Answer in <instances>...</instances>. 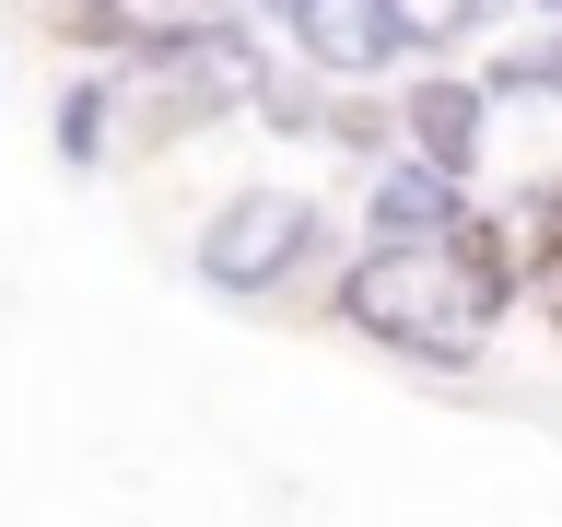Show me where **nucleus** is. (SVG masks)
I'll list each match as a JSON object with an SVG mask.
<instances>
[{"label": "nucleus", "mask_w": 562, "mask_h": 527, "mask_svg": "<svg viewBox=\"0 0 562 527\" xmlns=\"http://www.w3.org/2000/svg\"><path fill=\"white\" fill-rule=\"evenodd\" d=\"M340 316L363 340L411 351V363H469L481 328L504 316V235L457 211L446 235H411V246H363L340 270Z\"/></svg>", "instance_id": "1"}, {"label": "nucleus", "mask_w": 562, "mask_h": 527, "mask_svg": "<svg viewBox=\"0 0 562 527\" xmlns=\"http://www.w3.org/2000/svg\"><path fill=\"white\" fill-rule=\"evenodd\" d=\"M305 246H316V211L293 200V188H246V200L211 211L200 281H211V293H281V281L305 270Z\"/></svg>", "instance_id": "2"}, {"label": "nucleus", "mask_w": 562, "mask_h": 527, "mask_svg": "<svg viewBox=\"0 0 562 527\" xmlns=\"http://www.w3.org/2000/svg\"><path fill=\"white\" fill-rule=\"evenodd\" d=\"M281 24H293L305 70H328V82H363V70L398 59V24H386V0H281Z\"/></svg>", "instance_id": "3"}, {"label": "nucleus", "mask_w": 562, "mask_h": 527, "mask_svg": "<svg viewBox=\"0 0 562 527\" xmlns=\"http://www.w3.org/2000/svg\"><path fill=\"white\" fill-rule=\"evenodd\" d=\"M223 24V0H59V35H82V47H140V59H165V47H188V35Z\"/></svg>", "instance_id": "4"}, {"label": "nucleus", "mask_w": 562, "mask_h": 527, "mask_svg": "<svg viewBox=\"0 0 562 527\" xmlns=\"http://www.w3.org/2000/svg\"><path fill=\"white\" fill-rule=\"evenodd\" d=\"M481 117H492V105L469 94V82H422V94L398 105V130H411V165L469 176V153H481Z\"/></svg>", "instance_id": "5"}, {"label": "nucleus", "mask_w": 562, "mask_h": 527, "mask_svg": "<svg viewBox=\"0 0 562 527\" xmlns=\"http://www.w3.org/2000/svg\"><path fill=\"white\" fill-rule=\"evenodd\" d=\"M457 211H469V200H457V176H434V165H386V176H375V235H386V246L446 235Z\"/></svg>", "instance_id": "6"}, {"label": "nucleus", "mask_w": 562, "mask_h": 527, "mask_svg": "<svg viewBox=\"0 0 562 527\" xmlns=\"http://www.w3.org/2000/svg\"><path fill=\"white\" fill-rule=\"evenodd\" d=\"M386 24H398V47H457L492 24V0H386Z\"/></svg>", "instance_id": "7"}, {"label": "nucleus", "mask_w": 562, "mask_h": 527, "mask_svg": "<svg viewBox=\"0 0 562 527\" xmlns=\"http://www.w3.org/2000/svg\"><path fill=\"white\" fill-rule=\"evenodd\" d=\"M59 141H70V153H94V141H105V94H70L59 105Z\"/></svg>", "instance_id": "8"}]
</instances>
